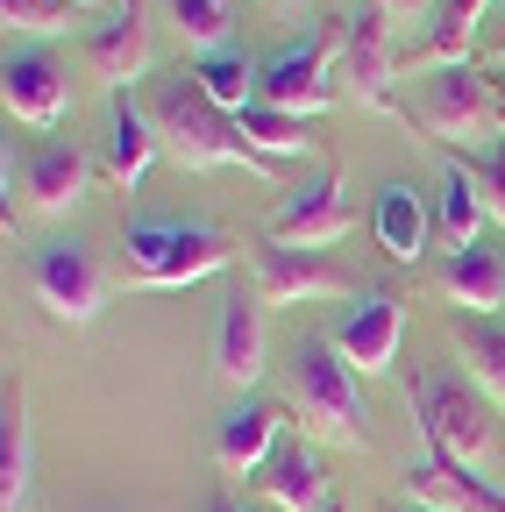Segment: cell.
I'll return each mask as SVG.
<instances>
[{
    "mask_svg": "<svg viewBox=\"0 0 505 512\" xmlns=\"http://www.w3.org/2000/svg\"><path fill=\"white\" fill-rule=\"evenodd\" d=\"M150 121H157L164 150H171L185 171H214V164H242V171H257V178H278V171H285L278 157H264L257 143L242 136V114H228V107H214V100L200 93L193 72H178V79L157 86Z\"/></svg>",
    "mask_w": 505,
    "mask_h": 512,
    "instance_id": "obj_1",
    "label": "cell"
},
{
    "mask_svg": "<svg viewBox=\"0 0 505 512\" xmlns=\"http://www.w3.org/2000/svg\"><path fill=\"white\" fill-rule=\"evenodd\" d=\"M121 249H129V278H136V285H150V292H178V285H200V278L228 271L235 235L214 228V221L143 214V221H129Z\"/></svg>",
    "mask_w": 505,
    "mask_h": 512,
    "instance_id": "obj_2",
    "label": "cell"
},
{
    "mask_svg": "<svg viewBox=\"0 0 505 512\" xmlns=\"http://www.w3.org/2000/svg\"><path fill=\"white\" fill-rule=\"evenodd\" d=\"M285 392L299 406V420L321 434V441H342V448H363L370 441V413H363V392H356V370L342 363L335 342H299L292 349V370H285Z\"/></svg>",
    "mask_w": 505,
    "mask_h": 512,
    "instance_id": "obj_3",
    "label": "cell"
},
{
    "mask_svg": "<svg viewBox=\"0 0 505 512\" xmlns=\"http://www.w3.org/2000/svg\"><path fill=\"white\" fill-rule=\"evenodd\" d=\"M413 420H420V441L427 448H449L463 463H484L491 441H498V420H491V399L477 392L470 377H413Z\"/></svg>",
    "mask_w": 505,
    "mask_h": 512,
    "instance_id": "obj_4",
    "label": "cell"
},
{
    "mask_svg": "<svg viewBox=\"0 0 505 512\" xmlns=\"http://www.w3.org/2000/svg\"><path fill=\"white\" fill-rule=\"evenodd\" d=\"M342 50V22H321L306 43H285L278 57H264L257 72V100L278 107V114H328L335 107V86H328V57Z\"/></svg>",
    "mask_w": 505,
    "mask_h": 512,
    "instance_id": "obj_5",
    "label": "cell"
},
{
    "mask_svg": "<svg viewBox=\"0 0 505 512\" xmlns=\"http://www.w3.org/2000/svg\"><path fill=\"white\" fill-rule=\"evenodd\" d=\"M420 121L434 128L441 143H463V136H491L505 128V93L477 72V64H441L427 72V93H420Z\"/></svg>",
    "mask_w": 505,
    "mask_h": 512,
    "instance_id": "obj_6",
    "label": "cell"
},
{
    "mask_svg": "<svg viewBox=\"0 0 505 512\" xmlns=\"http://www.w3.org/2000/svg\"><path fill=\"white\" fill-rule=\"evenodd\" d=\"M257 299L264 306H313V299H356V278L328 249H257Z\"/></svg>",
    "mask_w": 505,
    "mask_h": 512,
    "instance_id": "obj_7",
    "label": "cell"
},
{
    "mask_svg": "<svg viewBox=\"0 0 505 512\" xmlns=\"http://www.w3.org/2000/svg\"><path fill=\"white\" fill-rule=\"evenodd\" d=\"M36 299L57 320L86 328V320H100V306H107V271L93 264L86 242H43L36 249Z\"/></svg>",
    "mask_w": 505,
    "mask_h": 512,
    "instance_id": "obj_8",
    "label": "cell"
},
{
    "mask_svg": "<svg viewBox=\"0 0 505 512\" xmlns=\"http://www.w3.org/2000/svg\"><path fill=\"white\" fill-rule=\"evenodd\" d=\"M399 335H406V299H399V292H363V299L342 306V320H335L328 342L342 349L349 370L377 377V370L399 363Z\"/></svg>",
    "mask_w": 505,
    "mask_h": 512,
    "instance_id": "obj_9",
    "label": "cell"
},
{
    "mask_svg": "<svg viewBox=\"0 0 505 512\" xmlns=\"http://www.w3.org/2000/svg\"><path fill=\"white\" fill-rule=\"evenodd\" d=\"M356 228V207H349V185L328 171V178H313L299 192H285V207L271 214V242L278 249H328Z\"/></svg>",
    "mask_w": 505,
    "mask_h": 512,
    "instance_id": "obj_10",
    "label": "cell"
},
{
    "mask_svg": "<svg viewBox=\"0 0 505 512\" xmlns=\"http://www.w3.org/2000/svg\"><path fill=\"white\" fill-rule=\"evenodd\" d=\"M86 64H93V79H100L107 93H129V86L150 72V15H143V0H114L107 22H93Z\"/></svg>",
    "mask_w": 505,
    "mask_h": 512,
    "instance_id": "obj_11",
    "label": "cell"
},
{
    "mask_svg": "<svg viewBox=\"0 0 505 512\" xmlns=\"http://www.w3.org/2000/svg\"><path fill=\"white\" fill-rule=\"evenodd\" d=\"M0 100L29 128H57L65 107H72V79L50 50H8V64H0Z\"/></svg>",
    "mask_w": 505,
    "mask_h": 512,
    "instance_id": "obj_12",
    "label": "cell"
},
{
    "mask_svg": "<svg viewBox=\"0 0 505 512\" xmlns=\"http://www.w3.org/2000/svg\"><path fill=\"white\" fill-rule=\"evenodd\" d=\"M392 64H399L392 15H377L370 0H363L356 22H342V79L356 86L363 107H392Z\"/></svg>",
    "mask_w": 505,
    "mask_h": 512,
    "instance_id": "obj_13",
    "label": "cell"
},
{
    "mask_svg": "<svg viewBox=\"0 0 505 512\" xmlns=\"http://www.w3.org/2000/svg\"><path fill=\"white\" fill-rule=\"evenodd\" d=\"M406 491L427 498V505H441V512H505V491L477 463L449 456V448H427V456L406 470Z\"/></svg>",
    "mask_w": 505,
    "mask_h": 512,
    "instance_id": "obj_14",
    "label": "cell"
},
{
    "mask_svg": "<svg viewBox=\"0 0 505 512\" xmlns=\"http://www.w3.org/2000/svg\"><path fill=\"white\" fill-rule=\"evenodd\" d=\"M278 441H285V413L271 399H242L221 413V434H214V463L228 477H257L271 456H278Z\"/></svg>",
    "mask_w": 505,
    "mask_h": 512,
    "instance_id": "obj_15",
    "label": "cell"
},
{
    "mask_svg": "<svg viewBox=\"0 0 505 512\" xmlns=\"http://www.w3.org/2000/svg\"><path fill=\"white\" fill-rule=\"evenodd\" d=\"M257 491L278 505V512H328V463H321V448L313 441H278V456L257 470Z\"/></svg>",
    "mask_w": 505,
    "mask_h": 512,
    "instance_id": "obj_16",
    "label": "cell"
},
{
    "mask_svg": "<svg viewBox=\"0 0 505 512\" xmlns=\"http://www.w3.org/2000/svg\"><path fill=\"white\" fill-rule=\"evenodd\" d=\"M214 370L235 384H257L264 377V299H221V328H214Z\"/></svg>",
    "mask_w": 505,
    "mask_h": 512,
    "instance_id": "obj_17",
    "label": "cell"
},
{
    "mask_svg": "<svg viewBox=\"0 0 505 512\" xmlns=\"http://www.w3.org/2000/svg\"><path fill=\"white\" fill-rule=\"evenodd\" d=\"M157 150H164V136H157L150 107H136L129 93H107V178L114 185H143Z\"/></svg>",
    "mask_w": 505,
    "mask_h": 512,
    "instance_id": "obj_18",
    "label": "cell"
},
{
    "mask_svg": "<svg viewBox=\"0 0 505 512\" xmlns=\"http://www.w3.org/2000/svg\"><path fill=\"white\" fill-rule=\"evenodd\" d=\"M377 242H385L392 264H420L427 242H434V214H427V200H420L406 178L377 185Z\"/></svg>",
    "mask_w": 505,
    "mask_h": 512,
    "instance_id": "obj_19",
    "label": "cell"
},
{
    "mask_svg": "<svg viewBox=\"0 0 505 512\" xmlns=\"http://www.w3.org/2000/svg\"><path fill=\"white\" fill-rule=\"evenodd\" d=\"M29 470H36L29 392H22V377H8V392H0V512H22L29 505Z\"/></svg>",
    "mask_w": 505,
    "mask_h": 512,
    "instance_id": "obj_20",
    "label": "cell"
},
{
    "mask_svg": "<svg viewBox=\"0 0 505 512\" xmlns=\"http://www.w3.org/2000/svg\"><path fill=\"white\" fill-rule=\"evenodd\" d=\"M86 185H93V157H86L79 143H43V150L29 157V200H36L43 214L79 207Z\"/></svg>",
    "mask_w": 505,
    "mask_h": 512,
    "instance_id": "obj_21",
    "label": "cell"
},
{
    "mask_svg": "<svg viewBox=\"0 0 505 512\" xmlns=\"http://www.w3.org/2000/svg\"><path fill=\"white\" fill-rule=\"evenodd\" d=\"M441 292L470 313H498L505 306V256L470 242V249H449V264H441Z\"/></svg>",
    "mask_w": 505,
    "mask_h": 512,
    "instance_id": "obj_22",
    "label": "cell"
},
{
    "mask_svg": "<svg viewBox=\"0 0 505 512\" xmlns=\"http://www.w3.org/2000/svg\"><path fill=\"white\" fill-rule=\"evenodd\" d=\"M484 192H477V178H470V164H449L441 171V200H434V235L449 242V249H470L477 235H484Z\"/></svg>",
    "mask_w": 505,
    "mask_h": 512,
    "instance_id": "obj_23",
    "label": "cell"
},
{
    "mask_svg": "<svg viewBox=\"0 0 505 512\" xmlns=\"http://www.w3.org/2000/svg\"><path fill=\"white\" fill-rule=\"evenodd\" d=\"M491 0H441L434 8V29L420 36V64L427 72H441V64H470V43H477V22H484Z\"/></svg>",
    "mask_w": 505,
    "mask_h": 512,
    "instance_id": "obj_24",
    "label": "cell"
},
{
    "mask_svg": "<svg viewBox=\"0 0 505 512\" xmlns=\"http://www.w3.org/2000/svg\"><path fill=\"white\" fill-rule=\"evenodd\" d=\"M456 349H463V363H470V377L484 392L505 399V320L498 313H463L456 320Z\"/></svg>",
    "mask_w": 505,
    "mask_h": 512,
    "instance_id": "obj_25",
    "label": "cell"
},
{
    "mask_svg": "<svg viewBox=\"0 0 505 512\" xmlns=\"http://www.w3.org/2000/svg\"><path fill=\"white\" fill-rule=\"evenodd\" d=\"M257 72H264V64H249V57H242L235 43L193 64V79H200V93H207L214 107H228V114H242V107H257Z\"/></svg>",
    "mask_w": 505,
    "mask_h": 512,
    "instance_id": "obj_26",
    "label": "cell"
},
{
    "mask_svg": "<svg viewBox=\"0 0 505 512\" xmlns=\"http://www.w3.org/2000/svg\"><path fill=\"white\" fill-rule=\"evenodd\" d=\"M242 136L257 143L264 157H278V164H285V157H313L306 121H299V114H278V107H264V100H257V107H242Z\"/></svg>",
    "mask_w": 505,
    "mask_h": 512,
    "instance_id": "obj_27",
    "label": "cell"
},
{
    "mask_svg": "<svg viewBox=\"0 0 505 512\" xmlns=\"http://www.w3.org/2000/svg\"><path fill=\"white\" fill-rule=\"evenodd\" d=\"M171 15H178V36L200 57L228 50V36H235V0H171Z\"/></svg>",
    "mask_w": 505,
    "mask_h": 512,
    "instance_id": "obj_28",
    "label": "cell"
},
{
    "mask_svg": "<svg viewBox=\"0 0 505 512\" xmlns=\"http://www.w3.org/2000/svg\"><path fill=\"white\" fill-rule=\"evenodd\" d=\"M0 15H8V29H22V36H57V29L86 22L79 0H0Z\"/></svg>",
    "mask_w": 505,
    "mask_h": 512,
    "instance_id": "obj_29",
    "label": "cell"
},
{
    "mask_svg": "<svg viewBox=\"0 0 505 512\" xmlns=\"http://www.w3.org/2000/svg\"><path fill=\"white\" fill-rule=\"evenodd\" d=\"M470 178H477V192H484V207L505 221V143L477 150V157H470Z\"/></svg>",
    "mask_w": 505,
    "mask_h": 512,
    "instance_id": "obj_30",
    "label": "cell"
},
{
    "mask_svg": "<svg viewBox=\"0 0 505 512\" xmlns=\"http://www.w3.org/2000/svg\"><path fill=\"white\" fill-rule=\"evenodd\" d=\"M370 8H377V15H392V22H413L427 0H370Z\"/></svg>",
    "mask_w": 505,
    "mask_h": 512,
    "instance_id": "obj_31",
    "label": "cell"
},
{
    "mask_svg": "<svg viewBox=\"0 0 505 512\" xmlns=\"http://www.w3.org/2000/svg\"><path fill=\"white\" fill-rule=\"evenodd\" d=\"M200 512H249V505H242V498H228V491H214V498H207Z\"/></svg>",
    "mask_w": 505,
    "mask_h": 512,
    "instance_id": "obj_32",
    "label": "cell"
},
{
    "mask_svg": "<svg viewBox=\"0 0 505 512\" xmlns=\"http://www.w3.org/2000/svg\"><path fill=\"white\" fill-rule=\"evenodd\" d=\"M498 50H505V0H498Z\"/></svg>",
    "mask_w": 505,
    "mask_h": 512,
    "instance_id": "obj_33",
    "label": "cell"
},
{
    "mask_svg": "<svg viewBox=\"0 0 505 512\" xmlns=\"http://www.w3.org/2000/svg\"><path fill=\"white\" fill-rule=\"evenodd\" d=\"M79 8H86V15H93V8H114V0H79Z\"/></svg>",
    "mask_w": 505,
    "mask_h": 512,
    "instance_id": "obj_34",
    "label": "cell"
},
{
    "mask_svg": "<svg viewBox=\"0 0 505 512\" xmlns=\"http://www.w3.org/2000/svg\"><path fill=\"white\" fill-rule=\"evenodd\" d=\"M385 512H406V505H385Z\"/></svg>",
    "mask_w": 505,
    "mask_h": 512,
    "instance_id": "obj_35",
    "label": "cell"
},
{
    "mask_svg": "<svg viewBox=\"0 0 505 512\" xmlns=\"http://www.w3.org/2000/svg\"><path fill=\"white\" fill-rule=\"evenodd\" d=\"M328 512H349V505H328Z\"/></svg>",
    "mask_w": 505,
    "mask_h": 512,
    "instance_id": "obj_36",
    "label": "cell"
},
{
    "mask_svg": "<svg viewBox=\"0 0 505 512\" xmlns=\"http://www.w3.org/2000/svg\"><path fill=\"white\" fill-rule=\"evenodd\" d=\"M278 8H292V0H278Z\"/></svg>",
    "mask_w": 505,
    "mask_h": 512,
    "instance_id": "obj_37",
    "label": "cell"
}]
</instances>
